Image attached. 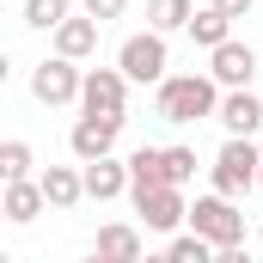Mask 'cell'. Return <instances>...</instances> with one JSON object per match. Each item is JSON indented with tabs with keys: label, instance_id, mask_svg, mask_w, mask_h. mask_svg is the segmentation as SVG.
<instances>
[{
	"label": "cell",
	"instance_id": "1",
	"mask_svg": "<svg viewBox=\"0 0 263 263\" xmlns=\"http://www.w3.org/2000/svg\"><path fill=\"white\" fill-rule=\"evenodd\" d=\"M153 110H159V123H178V129L184 123H202V117H220V86L208 73H172L159 86Z\"/></svg>",
	"mask_w": 263,
	"mask_h": 263
},
{
	"label": "cell",
	"instance_id": "2",
	"mask_svg": "<svg viewBox=\"0 0 263 263\" xmlns=\"http://www.w3.org/2000/svg\"><path fill=\"white\" fill-rule=\"evenodd\" d=\"M208 178H214V196H245V190H257L263 178V153L251 141H239V135H227V147L214 153V165H208Z\"/></svg>",
	"mask_w": 263,
	"mask_h": 263
},
{
	"label": "cell",
	"instance_id": "3",
	"mask_svg": "<svg viewBox=\"0 0 263 263\" xmlns=\"http://www.w3.org/2000/svg\"><path fill=\"white\" fill-rule=\"evenodd\" d=\"M190 233H202L214 251L245 245V214H239L233 196H196V202H190Z\"/></svg>",
	"mask_w": 263,
	"mask_h": 263
},
{
	"label": "cell",
	"instance_id": "4",
	"mask_svg": "<svg viewBox=\"0 0 263 263\" xmlns=\"http://www.w3.org/2000/svg\"><path fill=\"white\" fill-rule=\"evenodd\" d=\"M80 117H110V123H129V73H123V67H86Z\"/></svg>",
	"mask_w": 263,
	"mask_h": 263
},
{
	"label": "cell",
	"instance_id": "5",
	"mask_svg": "<svg viewBox=\"0 0 263 263\" xmlns=\"http://www.w3.org/2000/svg\"><path fill=\"white\" fill-rule=\"evenodd\" d=\"M117 67L129 73V86H165L172 73V55H165V37L159 31H141V37H129L123 49H117Z\"/></svg>",
	"mask_w": 263,
	"mask_h": 263
},
{
	"label": "cell",
	"instance_id": "6",
	"mask_svg": "<svg viewBox=\"0 0 263 263\" xmlns=\"http://www.w3.org/2000/svg\"><path fill=\"white\" fill-rule=\"evenodd\" d=\"M86 92V67L67 62V55H49V62L31 67V98L37 104H80Z\"/></svg>",
	"mask_w": 263,
	"mask_h": 263
},
{
	"label": "cell",
	"instance_id": "7",
	"mask_svg": "<svg viewBox=\"0 0 263 263\" xmlns=\"http://www.w3.org/2000/svg\"><path fill=\"white\" fill-rule=\"evenodd\" d=\"M135 214H141V227L147 233H178L184 220H190V202H184V190L178 184H159V190H129Z\"/></svg>",
	"mask_w": 263,
	"mask_h": 263
},
{
	"label": "cell",
	"instance_id": "8",
	"mask_svg": "<svg viewBox=\"0 0 263 263\" xmlns=\"http://www.w3.org/2000/svg\"><path fill=\"white\" fill-rule=\"evenodd\" d=\"M208 80L214 86H227V92H251V80H257V49L251 43H220L214 55H208Z\"/></svg>",
	"mask_w": 263,
	"mask_h": 263
},
{
	"label": "cell",
	"instance_id": "9",
	"mask_svg": "<svg viewBox=\"0 0 263 263\" xmlns=\"http://www.w3.org/2000/svg\"><path fill=\"white\" fill-rule=\"evenodd\" d=\"M117 135H123V123H110V117H80L73 135H67V147H73V159H80V165H92V159H110Z\"/></svg>",
	"mask_w": 263,
	"mask_h": 263
},
{
	"label": "cell",
	"instance_id": "10",
	"mask_svg": "<svg viewBox=\"0 0 263 263\" xmlns=\"http://www.w3.org/2000/svg\"><path fill=\"white\" fill-rule=\"evenodd\" d=\"M214 123H220L227 135H239V141H251V135H257V123H263V98H257V92H227Z\"/></svg>",
	"mask_w": 263,
	"mask_h": 263
},
{
	"label": "cell",
	"instance_id": "11",
	"mask_svg": "<svg viewBox=\"0 0 263 263\" xmlns=\"http://www.w3.org/2000/svg\"><path fill=\"white\" fill-rule=\"evenodd\" d=\"M123 190H129V159L110 153V159H92L86 165V196L92 202H117Z\"/></svg>",
	"mask_w": 263,
	"mask_h": 263
},
{
	"label": "cell",
	"instance_id": "12",
	"mask_svg": "<svg viewBox=\"0 0 263 263\" xmlns=\"http://www.w3.org/2000/svg\"><path fill=\"white\" fill-rule=\"evenodd\" d=\"M98 257L104 263H141L147 257V251H141V227H129V220L98 227Z\"/></svg>",
	"mask_w": 263,
	"mask_h": 263
},
{
	"label": "cell",
	"instance_id": "13",
	"mask_svg": "<svg viewBox=\"0 0 263 263\" xmlns=\"http://www.w3.org/2000/svg\"><path fill=\"white\" fill-rule=\"evenodd\" d=\"M43 196H49V208H73V202L86 196V165H49L43 178Z\"/></svg>",
	"mask_w": 263,
	"mask_h": 263
},
{
	"label": "cell",
	"instance_id": "14",
	"mask_svg": "<svg viewBox=\"0 0 263 263\" xmlns=\"http://www.w3.org/2000/svg\"><path fill=\"white\" fill-rule=\"evenodd\" d=\"M0 208H6V220H12V227H31V220L49 208V196H43V184L31 178V184H6V202H0Z\"/></svg>",
	"mask_w": 263,
	"mask_h": 263
},
{
	"label": "cell",
	"instance_id": "15",
	"mask_svg": "<svg viewBox=\"0 0 263 263\" xmlns=\"http://www.w3.org/2000/svg\"><path fill=\"white\" fill-rule=\"evenodd\" d=\"M92 49H98V18H67L55 31V55H67V62H86Z\"/></svg>",
	"mask_w": 263,
	"mask_h": 263
},
{
	"label": "cell",
	"instance_id": "16",
	"mask_svg": "<svg viewBox=\"0 0 263 263\" xmlns=\"http://www.w3.org/2000/svg\"><path fill=\"white\" fill-rule=\"evenodd\" d=\"M165 178V147H135L129 153V190H159Z\"/></svg>",
	"mask_w": 263,
	"mask_h": 263
},
{
	"label": "cell",
	"instance_id": "17",
	"mask_svg": "<svg viewBox=\"0 0 263 263\" xmlns=\"http://www.w3.org/2000/svg\"><path fill=\"white\" fill-rule=\"evenodd\" d=\"M196 18V0H147V31L172 37V31H190Z\"/></svg>",
	"mask_w": 263,
	"mask_h": 263
},
{
	"label": "cell",
	"instance_id": "18",
	"mask_svg": "<svg viewBox=\"0 0 263 263\" xmlns=\"http://www.w3.org/2000/svg\"><path fill=\"white\" fill-rule=\"evenodd\" d=\"M190 37H196L202 49H208V55H214V49H220V43H233V18H227V12H220V6H202L196 18H190Z\"/></svg>",
	"mask_w": 263,
	"mask_h": 263
},
{
	"label": "cell",
	"instance_id": "19",
	"mask_svg": "<svg viewBox=\"0 0 263 263\" xmlns=\"http://www.w3.org/2000/svg\"><path fill=\"white\" fill-rule=\"evenodd\" d=\"M67 18H73V0H25V25L31 31H49L55 37Z\"/></svg>",
	"mask_w": 263,
	"mask_h": 263
},
{
	"label": "cell",
	"instance_id": "20",
	"mask_svg": "<svg viewBox=\"0 0 263 263\" xmlns=\"http://www.w3.org/2000/svg\"><path fill=\"white\" fill-rule=\"evenodd\" d=\"M31 165H37V159H31L25 141H0V178H6V184H31Z\"/></svg>",
	"mask_w": 263,
	"mask_h": 263
},
{
	"label": "cell",
	"instance_id": "21",
	"mask_svg": "<svg viewBox=\"0 0 263 263\" xmlns=\"http://www.w3.org/2000/svg\"><path fill=\"white\" fill-rule=\"evenodd\" d=\"M165 257L172 263H214V245H208L202 233H178V239L165 245Z\"/></svg>",
	"mask_w": 263,
	"mask_h": 263
},
{
	"label": "cell",
	"instance_id": "22",
	"mask_svg": "<svg viewBox=\"0 0 263 263\" xmlns=\"http://www.w3.org/2000/svg\"><path fill=\"white\" fill-rule=\"evenodd\" d=\"M165 178L184 190V184L196 178V147H165Z\"/></svg>",
	"mask_w": 263,
	"mask_h": 263
},
{
	"label": "cell",
	"instance_id": "23",
	"mask_svg": "<svg viewBox=\"0 0 263 263\" xmlns=\"http://www.w3.org/2000/svg\"><path fill=\"white\" fill-rule=\"evenodd\" d=\"M80 6H86V18L110 25V18H123V6H129V0H80Z\"/></svg>",
	"mask_w": 263,
	"mask_h": 263
},
{
	"label": "cell",
	"instance_id": "24",
	"mask_svg": "<svg viewBox=\"0 0 263 263\" xmlns=\"http://www.w3.org/2000/svg\"><path fill=\"white\" fill-rule=\"evenodd\" d=\"M214 263H257V257H251V245H227V251H214Z\"/></svg>",
	"mask_w": 263,
	"mask_h": 263
},
{
	"label": "cell",
	"instance_id": "25",
	"mask_svg": "<svg viewBox=\"0 0 263 263\" xmlns=\"http://www.w3.org/2000/svg\"><path fill=\"white\" fill-rule=\"evenodd\" d=\"M208 6H220V12H227V18H245V12H251V6H257V0H208Z\"/></svg>",
	"mask_w": 263,
	"mask_h": 263
},
{
	"label": "cell",
	"instance_id": "26",
	"mask_svg": "<svg viewBox=\"0 0 263 263\" xmlns=\"http://www.w3.org/2000/svg\"><path fill=\"white\" fill-rule=\"evenodd\" d=\"M141 263H172V257H165V251H159V257H141Z\"/></svg>",
	"mask_w": 263,
	"mask_h": 263
},
{
	"label": "cell",
	"instance_id": "27",
	"mask_svg": "<svg viewBox=\"0 0 263 263\" xmlns=\"http://www.w3.org/2000/svg\"><path fill=\"white\" fill-rule=\"evenodd\" d=\"M86 263H104V257H98V251H92V257H86Z\"/></svg>",
	"mask_w": 263,
	"mask_h": 263
},
{
	"label": "cell",
	"instance_id": "28",
	"mask_svg": "<svg viewBox=\"0 0 263 263\" xmlns=\"http://www.w3.org/2000/svg\"><path fill=\"white\" fill-rule=\"evenodd\" d=\"M257 239H263V220H257Z\"/></svg>",
	"mask_w": 263,
	"mask_h": 263
},
{
	"label": "cell",
	"instance_id": "29",
	"mask_svg": "<svg viewBox=\"0 0 263 263\" xmlns=\"http://www.w3.org/2000/svg\"><path fill=\"white\" fill-rule=\"evenodd\" d=\"M257 190H263V178H257Z\"/></svg>",
	"mask_w": 263,
	"mask_h": 263
}]
</instances>
